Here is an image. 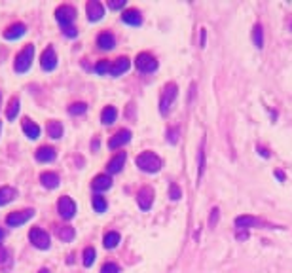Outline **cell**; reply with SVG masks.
Returning <instances> with one entry per match:
<instances>
[{"instance_id":"cell-20","label":"cell","mask_w":292,"mask_h":273,"mask_svg":"<svg viewBox=\"0 0 292 273\" xmlns=\"http://www.w3.org/2000/svg\"><path fill=\"white\" fill-rule=\"evenodd\" d=\"M21 127H23V131H25V137H29L31 140H36L40 137V127L36 126L33 120L25 118L23 123H21Z\"/></svg>"},{"instance_id":"cell-16","label":"cell","mask_w":292,"mask_h":273,"mask_svg":"<svg viewBox=\"0 0 292 273\" xmlns=\"http://www.w3.org/2000/svg\"><path fill=\"white\" fill-rule=\"evenodd\" d=\"M126 160H127L126 152H118V154H116L112 160L108 161V165H106L108 173H112V175L119 173V171L124 169V165H126Z\"/></svg>"},{"instance_id":"cell-27","label":"cell","mask_w":292,"mask_h":273,"mask_svg":"<svg viewBox=\"0 0 292 273\" xmlns=\"http://www.w3.org/2000/svg\"><path fill=\"white\" fill-rule=\"evenodd\" d=\"M252 42H254V46L258 47V49L264 47V27L260 23H256L254 29H252Z\"/></svg>"},{"instance_id":"cell-6","label":"cell","mask_w":292,"mask_h":273,"mask_svg":"<svg viewBox=\"0 0 292 273\" xmlns=\"http://www.w3.org/2000/svg\"><path fill=\"white\" fill-rule=\"evenodd\" d=\"M29 239H31V243H33L36 249H40V251H47V249H50V245H52L50 235H47L44 230H40V228H33V230H31V233H29Z\"/></svg>"},{"instance_id":"cell-4","label":"cell","mask_w":292,"mask_h":273,"mask_svg":"<svg viewBox=\"0 0 292 273\" xmlns=\"http://www.w3.org/2000/svg\"><path fill=\"white\" fill-rule=\"evenodd\" d=\"M135 65H137V68H139L140 72H146V74L156 72V70H158V67H159L158 59H156L152 54H146V52H142V54L137 55Z\"/></svg>"},{"instance_id":"cell-40","label":"cell","mask_w":292,"mask_h":273,"mask_svg":"<svg viewBox=\"0 0 292 273\" xmlns=\"http://www.w3.org/2000/svg\"><path fill=\"white\" fill-rule=\"evenodd\" d=\"M235 237H237L239 241H247L249 239V233H247V230H237V232H235Z\"/></svg>"},{"instance_id":"cell-9","label":"cell","mask_w":292,"mask_h":273,"mask_svg":"<svg viewBox=\"0 0 292 273\" xmlns=\"http://www.w3.org/2000/svg\"><path fill=\"white\" fill-rule=\"evenodd\" d=\"M137 203L142 211H150L154 205V190L150 186H142L137 192Z\"/></svg>"},{"instance_id":"cell-19","label":"cell","mask_w":292,"mask_h":273,"mask_svg":"<svg viewBox=\"0 0 292 273\" xmlns=\"http://www.w3.org/2000/svg\"><path fill=\"white\" fill-rule=\"evenodd\" d=\"M25 33H27L25 25H23V23H15V25H12V27L6 29L4 38H6V40H17V38H21V36H25Z\"/></svg>"},{"instance_id":"cell-21","label":"cell","mask_w":292,"mask_h":273,"mask_svg":"<svg viewBox=\"0 0 292 273\" xmlns=\"http://www.w3.org/2000/svg\"><path fill=\"white\" fill-rule=\"evenodd\" d=\"M97 46H99L101 49L108 52V49H112V47L116 46V38H114L110 33H101L99 36H97Z\"/></svg>"},{"instance_id":"cell-39","label":"cell","mask_w":292,"mask_h":273,"mask_svg":"<svg viewBox=\"0 0 292 273\" xmlns=\"http://www.w3.org/2000/svg\"><path fill=\"white\" fill-rule=\"evenodd\" d=\"M169 142L171 144H177L179 142V129L175 131V129H169Z\"/></svg>"},{"instance_id":"cell-17","label":"cell","mask_w":292,"mask_h":273,"mask_svg":"<svg viewBox=\"0 0 292 273\" xmlns=\"http://www.w3.org/2000/svg\"><path fill=\"white\" fill-rule=\"evenodd\" d=\"M129 68H131V61L127 57H119V59H116L114 65H110V76H121Z\"/></svg>"},{"instance_id":"cell-24","label":"cell","mask_w":292,"mask_h":273,"mask_svg":"<svg viewBox=\"0 0 292 273\" xmlns=\"http://www.w3.org/2000/svg\"><path fill=\"white\" fill-rule=\"evenodd\" d=\"M55 235H57L63 243H70V241L74 239V228L72 226H57Z\"/></svg>"},{"instance_id":"cell-48","label":"cell","mask_w":292,"mask_h":273,"mask_svg":"<svg viewBox=\"0 0 292 273\" xmlns=\"http://www.w3.org/2000/svg\"><path fill=\"white\" fill-rule=\"evenodd\" d=\"M0 131H2V123H0Z\"/></svg>"},{"instance_id":"cell-14","label":"cell","mask_w":292,"mask_h":273,"mask_svg":"<svg viewBox=\"0 0 292 273\" xmlns=\"http://www.w3.org/2000/svg\"><path fill=\"white\" fill-rule=\"evenodd\" d=\"M121 21L126 25H131V27H140L142 25V15H140V12L137 8H129V10H126L121 14Z\"/></svg>"},{"instance_id":"cell-36","label":"cell","mask_w":292,"mask_h":273,"mask_svg":"<svg viewBox=\"0 0 292 273\" xmlns=\"http://www.w3.org/2000/svg\"><path fill=\"white\" fill-rule=\"evenodd\" d=\"M169 197H171L173 201H179L180 197H182V190H180L179 184H171V188H169Z\"/></svg>"},{"instance_id":"cell-5","label":"cell","mask_w":292,"mask_h":273,"mask_svg":"<svg viewBox=\"0 0 292 273\" xmlns=\"http://www.w3.org/2000/svg\"><path fill=\"white\" fill-rule=\"evenodd\" d=\"M55 19H57V23H59L63 29L72 27L74 19H76V10H74L72 6H68V4L59 6L55 10Z\"/></svg>"},{"instance_id":"cell-3","label":"cell","mask_w":292,"mask_h":273,"mask_svg":"<svg viewBox=\"0 0 292 273\" xmlns=\"http://www.w3.org/2000/svg\"><path fill=\"white\" fill-rule=\"evenodd\" d=\"M33 59H34V46H25L21 49L17 57H15V72L17 74H25L31 65H33Z\"/></svg>"},{"instance_id":"cell-28","label":"cell","mask_w":292,"mask_h":273,"mask_svg":"<svg viewBox=\"0 0 292 273\" xmlns=\"http://www.w3.org/2000/svg\"><path fill=\"white\" fill-rule=\"evenodd\" d=\"M119 241H121V235L118 232H108L103 239V245H105V249H116L119 245Z\"/></svg>"},{"instance_id":"cell-31","label":"cell","mask_w":292,"mask_h":273,"mask_svg":"<svg viewBox=\"0 0 292 273\" xmlns=\"http://www.w3.org/2000/svg\"><path fill=\"white\" fill-rule=\"evenodd\" d=\"M17 114H19V99H17V97H13V99L10 101V105H8L6 118L12 121V120H15V118H17Z\"/></svg>"},{"instance_id":"cell-25","label":"cell","mask_w":292,"mask_h":273,"mask_svg":"<svg viewBox=\"0 0 292 273\" xmlns=\"http://www.w3.org/2000/svg\"><path fill=\"white\" fill-rule=\"evenodd\" d=\"M205 173V140H201L199 144V154H198V182L203 179Z\"/></svg>"},{"instance_id":"cell-10","label":"cell","mask_w":292,"mask_h":273,"mask_svg":"<svg viewBox=\"0 0 292 273\" xmlns=\"http://www.w3.org/2000/svg\"><path fill=\"white\" fill-rule=\"evenodd\" d=\"M131 139H133V133L129 129H119L118 133L108 140V148H110V150H116V148L126 146L127 142H131Z\"/></svg>"},{"instance_id":"cell-29","label":"cell","mask_w":292,"mask_h":273,"mask_svg":"<svg viewBox=\"0 0 292 273\" xmlns=\"http://www.w3.org/2000/svg\"><path fill=\"white\" fill-rule=\"evenodd\" d=\"M47 137L53 140L63 137V126H61V121H50V123H47Z\"/></svg>"},{"instance_id":"cell-1","label":"cell","mask_w":292,"mask_h":273,"mask_svg":"<svg viewBox=\"0 0 292 273\" xmlns=\"http://www.w3.org/2000/svg\"><path fill=\"white\" fill-rule=\"evenodd\" d=\"M179 97V86L175 82H169L161 89V97H159V114L161 116H169V112L173 110V105L177 103Z\"/></svg>"},{"instance_id":"cell-2","label":"cell","mask_w":292,"mask_h":273,"mask_svg":"<svg viewBox=\"0 0 292 273\" xmlns=\"http://www.w3.org/2000/svg\"><path fill=\"white\" fill-rule=\"evenodd\" d=\"M135 163H137V167H139L140 171H146V173H158V171H161V167H163V160L159 158L158 154L150 152V150L139 154Z\"/></svg>"},{"instance_id":"cell-37","label":"cell","mask_w":292,"mask_h":273,"mask_svg":"<svg viewBox=\"0 0 292 273\" xmlns=\"http://www.w3.org/2000/svg\"><path fill=\"white\" fill-rule=\"evenodd\" d=\"M101 273H119V266L108 262V264H105V266L101 267Z\"/></svg>"},{"instance_id":"cell-7","label":"cell","mask_w":292,"mask_h":273,"mask_svg":"<svg viewBox=\"0 0 292 273\" xmlns=\"http://www.w3.org/2000/svg\"><path fill=\"white\" fill-rule=\"evenodd\" d=\"M34 216V209H27V211H15V213H10L6 216V224L10 228H17L21 224H25Z\"/></svg>"},{"instance_id":"cell-18","label":"cell","mask_w":292,"mask_h":273,"mask_svg":"<svg viewBox=\"0 0 292 273\" xmlns=\"http://www.w3.org/2000/svg\"><path fill=\"white\" fill-rule=\"evenodd\" d=\"M36 161H40V163H50V161H53L55 158H57V152H55V148L52 146H42L36 150Z\"/></svg>"},{"instance_id":"cell-32","label":"cell","mask_w":292,"mask_h":273,"mask_svg":"<svg viewBox=\"0 0 292 273\" xmlns=\"http://www.w3.org/2000/svg\"><path fill=\"white\" fill-rule=\"evenodd\" d=\"M95 258H97V253H95V249H93V246H87L86 251H84V266L91 267L93 264H95Z\"/></svg>"},{"instance_id":"cell-15","label":"cell","mask_w":292,"mask_h":273,"mask_svg":"<svg viewBox=\"0 0 292 273\" xmlns=\"http://www.w3.org/2000/svg\"><path fill=\"white\" fill-rule=\"evenodd\" d=\"M91 188L95 192H106V190H110V188H112V179H110V175H97L91 182Z\"/></svg>"},{"instance_id":"cell-41","label":"cell","mask_w":292,"mask_h":273,"mask_svg":"<svg viewBox=\"0 0 292 273\" xmlns=\"http://www.w3.org/2000/svg\"><path fill=\"white\" fill-rule=\"evenodd\" d=\"M63 33H65V36H70V38H76V29L74 27H66V29H63Z\"/></svg>"},{"instance_id":"cell-12","label":"cell","mask_w":292,"mask_h":273,"mask_svg":"<svg viewBox=\"0 0 292 273\" xmlns=\"http://www.w3.org/2000/svg\"><path fill=\"white\" fill-rule=\"evenodd\" d=\"M86 10H87V17H89V21H93V23H95V21H101L105 17V6L101 4L99 0H89Z\"/></svg>"},{"instance_id":"cell-42","label":"cell","mask_w":292,"mask_h":273,"mask_svg":"<svg viewBox=\"0 0 292 273\" xmlns=\"http://www.w3.org/2000/svg\"><path fill=\"white\" fill-rule=\"evenodd\" d=\"M205 44H207V31H205V29H201V40H199V47L203 49V47H205Z\"/></svg>"},{"instance_id":"cell-35","label":"cell","mask_w":292,"mask_h":273,"mask_svg":"<svg viewBox=\"0 0 292 273\" xmlns=\"http://www.w3.org/2000/svg\"><path fill=\"white\" fill-rule=\"evenodd\" d=\"M218 218H220V209L218 207H212L211 209V216H209V228H216V224H218Z\"/></svg>"},{"instance_id":"cell-13","label":"cell","mask_w":292,"mask_h":273,"mask_svg":"<svg viewBox=\"0 0 292 273\" xmlns=\"http://www.w3.org/2000/svg\"><path fill=\"white\" fill-rule=\"evenodd\" d=\"M233 224H235L237 230H247L249 232L252 226H262V220L256 218V216H251V214H241V216L233 220Z\"/></svg>"},{"instance_id":"cell-26","label":"cell","mask_w":292,"mask_h":273,"mask_svg":"<svg viewBox=\"0 0 292 273\" xmlns=\"http://www.w3.org/2000/svg\"><path fill=\"white\" fill-rule=\"evenodd\" d=\"M116 118H118V110L114 107H105V110L101 112V121L105 123V126H110V123H114L116 121Z\"/></svg>"},{"instance_id":"cell-46","label":"cell","mask_w":292,"mask_h":273,"mask_svg":"<svg viewBox=\"0 0 292 273\" xmlns=\"http://www.w3.org/2000/svg\"><path fill=\"white\" fill-rule=\"evenodd\" d=\"M38 273H50V271H47L46 267H44V269H40V271H38Z\"/></svg>"},{"instance_id":"cell-38","label":"cell","mask_w":292,"mask_h":273,"mask_svg":"<svg viewBox=\"0 0 292 273\" xmlns=\"http://www.w3.org/2000/svg\"><path fill=\"white\" fill-rule=\"evenodd\" d=\"M108 6H110V10H121V8H126V0H110L108 2Z\"/></svg>"},{"instance_id":"cell-11","label":"cell","mask_w":292,"mask_h":273,"mask_svg":"<svg viewBox=\"0 0 292 273\" xmlns=\"http://www.w3.org/2000/svg\"><path fill=\"white\" fill-rule=\"evenodd\" d=\"M40 65H42V68H44L46 72L55 70V67H57V54H55L53 47H46V49H44V54L40 57Z\"/></svg>"},{"instance_id":"cell-43","label":"cell","mask_w":292,"mask_h":273,"mask_svg":"<svg viewBox=\"0 0 292 273\" xmlns=\"http://www.w3.org/2000/svg\"><path fill=\"white\" fill-rule=\"evenodd\" d=\"M258 152H260V156H262V158H270V150H265V148L258 146Z\"/></svg>"},{"instance_id":"cell-45","label":"cell","mask_w":292,"mask_h":273,"mask_svg":"<svg viewBox=\"0 0 292 273\" xmlns=\"http://www.w3.org/2000/svg\"><path fill=\"white\" fill-rule=\"evenodd\" d=\"M4 239V232H2V230H0V241Z\"/></svg>"},{"instance_id":"cell-23","label":"cell","mask_w":292,"mask_h":273,"mask_svg":"<svg viewBox=\"0 0 292 273\" xmlns=\"http://www.w3.org/2000/svg\"><path fill=\"white\" fill-rule=\"evenodd\" d=\"M17 197V190L13 186H4L0 188V207L2 205H8L10 201H13Z\"/></svg>"},{"instance_id":"cell-34","label":"cell","mask_w":292,"mask_h":273,"mask_svg":"<svg viewBox=\"0 0 292 273\" xmlns=\"http://www.w3.org/2000/svg\"><path fill=\"white\" fill-rule=\"evenodd\" d=\"M95 72L101 74V76L110 74V63H108V61H99V63L95 65Z\"/></svg>"},{"instance_id":"cell-49","label":"cell","mask_w":292,"mask_h":273,"mask_svg":"<svg viewBox=\"0 0 292 273\" xmlns=\"http://www.w3.org/2000/svg\"><path fill=\"white\" fill-rule=\"evenodd\" d=\"M290 31H292V21H290Z\"/></svg>"},{"instance_id":"cell-30","label":"cell","mask_w":292,"mask_h":273,"mask_svg":"<svg viewBox=\"0 0 292 273\" xmlns=\"http://www.w3.org/2000/svg\"><path fill=\"white\" fill-rule=\"evenodd\" d=\"M91 203H93V211L95 213H99V214H103L108 209V203H106V200L103 197V195H93V200H91Z\"/></svg>"},{"instance_id":"cell-47","label":"cell","mask_w":292,"mask_h":273,"mask_svg":"<svg viewBox=\"0 0 292 273\" xmlns=\"http://www.w3.org/2000/svg\"><path fill=\"white\" fill-rule=\"evenodd\" d=\"M0 107H2V93H0Z\"/></svg>"},{"instance_id":"cell-44","label":"cell","mask_w":292,"mask_h":273,"mask_svg":"<svg viewBox=\"0 0 292 273\" xmlns=\"http://www.w3.org/2000/svg\"><path fill=\"white\" fill-rule=\"evenodd\" d=\"M275 177H277L281 182H285V179H286V175L283 173V171H275Z\"/></svg>"},{"instance_id":"cell-33","label":"cell","mask_w":292,"mask_h":273,"mask_svg":"<svg viewBox=\"0 0 292 273\" xmlns=\"http://www.w3.org/2000/svg\"><path fill=\"white\" fill-rule=\"evenodd\" d=\"M87 110V105L86 103H74L68 107V112L72 114V116H80V114H86Z\"/></svg>"},{"instance_id":"cell-22","label":"cell","mask_w":292,"mask_h":273,"mask_svg":"<svg viewBox=\"0 0 292 273\" xmlns=\"http://www.w3.org/2000/svg\"><path fill=\"white\" fill-rule=\"evenodd\" d=\"M40 184L47 190H53V188L59 186V177L55 173H42L40 175Z\"/></svg>"},{"instance_id":"cell-8","label":"cell","mask_w":292,"mask_h":273,"mask_svg":"<svg viewBox=\"0 0 292 273\" xmlns=\"http://www.w3.org/2000/svg\"><path fill=\"white\" fill-rule=\"evenodd\" d=\"M57 211H59L61 218L70 220L74 218V214H76V203H74V200H70L68 195H63V197H59Z\"/></svg>"}]
</instances>
